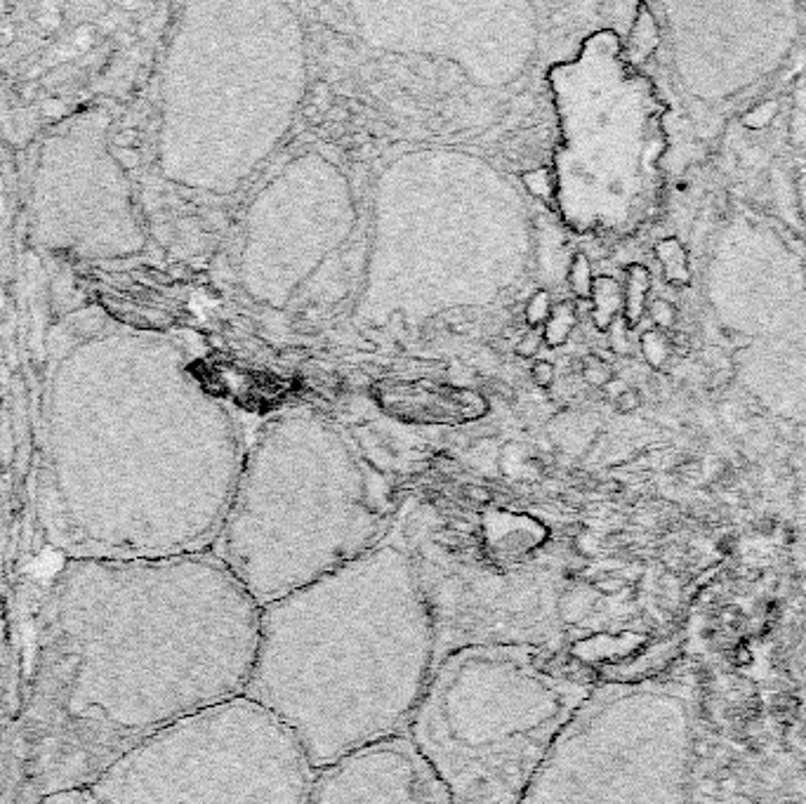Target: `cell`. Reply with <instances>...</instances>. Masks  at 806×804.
Wrapping results in <instances>:
<instances>
[{"label":"cell","mask_w":806,"mask_h":804,"mask_svg":"<svg viewBox=\"0 0 806 804\" xmlns=\"http://www.w3.org/2000/svg\"><path fill=\"white\" fill-rule=\"evenodd\" d=\"M257 637L260 606L213 550L66 559L0 727V804L90 788L149 736L241 696Z\"/></svg>","instance_id":"1"},{"label":"cell","mask_w":806,"mask_h":804,"mask_svg":"<svg viewBox=\"0 0 806 804\" xmlns=\"http://www.w3.org/2000/svg\"><path fill=\"white\" fill-rule=\"evenodd\" d=\"M156 338L102 307L50 328L38 423L36 517L66 559H154L213 550L234 481L161 444L149 411Z\"/></svg>","instance_id":"2"},{"label":"cell","mask_w":806,"mask_h":804,"mask_svg":"<svg viewBox=\"0 0 806 804\" xmlns=\"http://www.w3.org/2000/svg\"><path fill=\"white\" fill-rule=\"evenodd\" d=\"M434 665V625L394 524L371 552L260 606L243 696L321 771L406 734Z\"/></svg>","instance_id":"3"},{"label":"cell","mask_w":806,"mask_h":804,"mask_svg":"<svg viewBox=\"0 0 806 804\" xmlns=\"http://www.w3.org/2000/svg\"><path fill=\"white\" fill-rule=\"evenodd\" d=\"M465 496L477 512L420 503L396 517L434 625L436 661L467 647L559 651L580 562L573 529L493 507L486 489Z\"/></svg>","instance_id":"4"},{"label":"cell","mask_w":806,"mask_h":804,"mask_svg":"<svg viewBox=\"0 0 806 804\" xmlns=\"http://www.w3.org/2000/svg\"><path fill=\"white\" fill-rule=\"evenodd\" d=\"M594 689L554 649H458L436 661L403 736L451 804H519Z\"/></svg>","instance_id":"5"},{"label":"cell","mask_w":806,"mask_h":804,"mask_svg":"<svg viewBox=\"0 0 806 804\" xmlns=\"http://www.w3.org/2000/svg\"><path fill=\"white\" fill-rule=\"evenodd\" d=\"M703 760V687L672 663L597 684L519 804H696Z\"/></svg>","instance_id":"6"},{"label":"cell","mask_w":806,"mask_h":804,"mask_svg":"<svg viewBox=\"0 0 806 804\" xmlns=\"http://www.w3.org/2000/svg\"><path fill=\"white\" fill-rule=\"evenodd\" d=\"M316 774L290 731L241 694L149 736L88 790L95 804H309Z\"/></svg>","instance_id":"7"},{"label":"cell","mask_w":806,"mask_h":804,"mask_svg":"<svg viewBox=\"0 0 806 804\" xmlns=\"http://www.w3.org/2000/svg\"><path fill=\"white\" fill-rule=\"evenodd\" d=\"M109 133L102 107L76 111L45 133L29 187L36 248L83 262L121 260L144 248L128 173Z\"/></svg>","instance_id":"8"},{"label":"cell","mask_w":806,"mask_h":804,"mask_svg":"<svg viewBox=\"0 0 806 804\" xmlns=\"http://www.w3.org/2000/svg\"><path fill=\"white\" fill-rule=\"evenodd\" d=\"M705 34L684 81L705 102H722L774 74L797 36V5H689ZM686 8V10H689Z\"/></svg>","instance_id":"9"},{"label":"cell","mask_w":806,"mask_h":804,"mask_svg":"<svg viewBox=\"0 0 806 804\" xmlns=\"http://www.w3.org/2000/svg\"><path fill=\"white\" fill-rule=\"evenodd\" d=\"M309 804H451L406 736L345 757L316 774Z\"/></svg>","instance_id":"10"},{"label":"cell","mask_w":806,"mask_h":804,"mask_svg":"<svg viewBox=\"0 0 806 804\" xmlns=\"http://www.w3.org/2000/svg\"><path fill=\"white\" fill-rule=\"evenodd\" d=\"M783 668L790 680L792 713L785 727V743L790 755L806 769V623L792 628L783 647Z\"/></svg>","instance_id":"11"},{"label":"cell","mask_w":806,"mask_h":804,"mask_svg":"<svg viewBox=\"0 0 806 804\" xmlns=\"http://www.w3.org/2000/svg\"><path fill=\"white\" fill-rule=\"evenodd\" d=\"M651 291V272L644 265L627 267V283L623 291V319L627 328H637L646 312V298Z\"/></svg>","instance_id":"12"},{"label":"cell","mask_w":806,"mask_h":804,"mask_svg":"<svg viewBox=\"0 0 806 804\" xmlns=\"http://www.w3.org/2000/svg\"><path fill=\"white\" fill-rule=\"evenodd\" d=\"M623 307V288L609 276L594 279L592 288V321L599 331H609Z\"/></svg>","instance_id":"13"},{"label":"cell","mask_w":806,"mask_h":804,"mask_svg":"<svg viewBox=\"0 0 806 804\" xmlns=\"http://www.w3.org/2000/svg\"><path fill=\"white\" fill-rule=\"evenodd\" d=\"M660 43V31L653 15L646 5H639L637 17H634L632 31H630V45H627V55L632 62H644L646 57L653 55V50Z\"/></svg>","instance_id":"14"},{"label":"cell","mask_w":806,"mask_h":804,"mask_svg":"<svg viewBox=\"0 0 806 804\" xmlns=\"http://www.w3.org/2000/svg\"><path fill=\"white\" fill-rule=\"evenodd\" d=\"M656 257L660 265H663L665 281L670 283V286H686V283L691 281L689 255H686V248L675 239V236L656 243Z\"/></svg>","instance_id":"15"},{"label":"cell","mask_w":806,"mask_h":804,"mask_svg":"<svg viewBox=\"0 0 806 804\" xmlns=\"http://www.w3.org/2000/svg\"><path fill=\"white\" fill-rule=\"evenodd\" d=\"M573 328H576V305L573 302H559V305L552 307L543 338L550 347H559L571 338Z\"/></svg>","instance_id":"16"},{"label":"cell","mask_w":806,"mask_h":804,"mask_svg":"<svg viewBox=\"0 0 806 804\" xmlns=\"http://www.w3.org/2000/svg\"><path fill=\"white\" fill-rule=\"evenodd\" d=\"M568 286H571V291L576 293L580 300L592 298V288H594L592 265H590V260H587L585 253L573 255L571 267H568Z\"/></svg>","instance_id":"17"},{"label":"cell","mask_w":806,"mask_h":804,"mask_svg":"<svg viewBox=\"0 0 806 804\" xmlns=\"http://www.w3.org/2000/svg\"><path fill=\"white\" fill-rule=\"evenodd\" d=\"M642 354L646 364L658 371V368H663L667 364V359H670L672 354L670 340H667L660 331H646L642 335Z\"/></svg>","instance_id":"18"},{"label":"cell","mask_w":806,"mask_h":804,"mask_svg":"<svg viewBox=\"0 0 806 804\" xmlns=\"http://www.w3.org/2000/svg\"><path fill=\"white\" fill-rule=\"evenodd\" d=\"M526 324L538 328V326H545L547 319H550L552 314V300H550V293L547 291H535L531 298L526 302Z\"/></svg>","instance_id":"19"},{"label":"cell","mask_w":806,"mask_h":804,"mask_svg":"<svg viewBox=\"0 0 806 804\" xmlns=\"http://www.w3.org/2000/svg\"><path fill=\"white\" fill-rule=\"evenodd\" d=\"M580 373H583V378H585L587 385L597 387V390H604V387L613 380V373H611L609 364H606V361L599 359V357H587L583 361V368H580Z\"/></svg>","instance_id":"20"},{"label":"cell","mask_w":806,"mask_h":804,"mask_svg":"<svg viewBox=\"0 0 806 804\" xmlns=\"http://www.w3.org/2000/svg\"><path fill=\"white\" fill-rule=\"evenodd\" d=\"M778 114V102L774 100H766V102H759L752 107L748 114H743L741 123L745 125L748 130H764L766 125H771L774 121V116Z\"/></svg>","instance_id":"21"},{"label":"cell","mask_w":806,"mask_h":804,"mask_svg":"<svg viewBox=\"0 0 806 804\" xmlns=\"http://www.w3.org/2000/svg\"><path fill=\"white\" fill-rule=\"evenodd\" d=\"M696 804H766V802L757 800V797H748L743 793H736V790H719V793H705L703 786H698Z\"/></svg>","instance_id":"22"},{"label":"cell","mask_w":806,"mask_h":804,"mask_svg":"<svg viewBox=\"0 0 806 804\" xmlns=\"http://www.w3.org/2000/svg\"><path fill=\"white\" fill-rule=\"evenodd\" d=\"M649 316H651L653 324H656V331H667V328L675 326L677 309H675V305H672L670 300L656 298L649 305Z\"/></svg>","instance_id":"23"},{"label":"cell","mask_w":806,"mask_h":804,"mask_svg":"<svg viewBox=\"0 0 806 804\" xmlns=\"http://www.w3.org/2000/svg\"><path fill=\"white\" fill-rule=\"evenodd\" d=\"M627 333H630V328H627L623 316H618V319L613 321L609 328V345H611V352L616 354V357H627V354L632 352L630 340H627Z\"/></svg>","instance_id":"24"},{"label":"cell","mask_w":806,"mask_h":804,"mask_svg":"<svg viewBox=\"0 0 806 804\" xmlns=\"http://www.w3.org/2000/svg\"><path fill=\"white\" fill-rule=\"evenodd\" d=\"M33 804H95V802H92V795L88 788H76V790H62V793L45 795Z\"/></svg>","instance_id":"25"},{"label":"cell","mask_w":806,"mask_h":804,"mask_svg":"<svg viewBox=\"0 0 806 804\" xmlns=\"http://www.w3.org/2000/svg\"><path fill=\"white\" fill-rule=\"evenodd\" d=\"M543 340H545L543 333H540L538 328H533V331L524 333L517 342H514V354H517V357H521V359H531V357H535V354H538V349H540V345H543Z\"/></svg>","instance_id":"26"},{"label":"cell","mask_w":806,"mask_h":804,"mask_svg":"<svg viewBox=\"0 0 806 804\" xmlns=\"http://www.w3.org/2000/svg\"><path fill=\"white\" fill-rule=\"evenodd\" d=\"M524 184L528 187V191H531V194H535V196H550L552 180H550V173H547L545 168L533 170V173H526L524 175Z\"/></svg>","instance_id":"27"},{"label":"cell","mask_w":806,"mask_h":804,"mask_svg":"<svg viewBox=\"0 0 806 804\" xmlns=\"http://www.w3.org/2000/svg\"><path fill=\"white\" fill-rule=\"evenodd\" d=\"M531 378L538 387H543V390H550L554 385V380H557V371H554V364H550L547 359H538L535 364L531 366Z\"/></svg>","instance_id":"28"},{"label":"cell","mask_w":806,"mask_h":804,"mask_svg":"<svg viewBox=\"0 0 806 804\" xmlns=\"http://www.w3.org/2000/svg\"><path fill=\"white\" fill-rule=\"evenodd\" d=\"M642 408V392L632 390V387H625L623 392L616 397V411L620 415H632L634 411Z\"/></svg>","instance_id":"29"},{"label":"cell","mask_w":806,"mask_h":804,"mask_svg":"<svg viewBox=\"0 0 806 804\" xmlns=\"http://www.w3.org/2000/svg\"><path fill=\"white\" fill-rule=\"evenodd\" d=\"M799 602H802V621L806 623V555H804V571H802V588H799Z\"/></svg>","instance_id":"30"},{"label":"cell","mask_w":806,"mask_h":804,"mask_svg":"<svg viewBox=\"0 0 806 804\" xmlns=\"http://www.w3.org/2000/svg\"><path fill=\"white\" fill-rule=\"evenodd\" d=\"M493 390L498 392V394H502V399H512L514 397V390L510 385H505V382H493Z\"/></svg>","instance_id":"31"},{"label":"cell","mask_w":806,"mask_h":804,"mask_svg":"<svg viewBox=\"0 0 806 804\" xmlns=\"http://www.w3.org/2000/svg\"><path fill=\"white\" fill-rule=\"evenodd\" d=\"M429 130H434V133H441V128H444V121L441 118H432V121L427 123Z\"/></svg>","instance_id":"32"},{"label":"cell","mask_w":806,"mask_h":804,"mask_svg":"<svg viewBox=\"0 0 806 804\" xmlns=\"http://www.w3.org/2000/svg\"><path fill=\"white\" fill-rule=\"evenodd\" d=\"M802 213H804V222H806V173H804V177H802Z\"/></svg>","instance_id":"33"}]
</instances>
